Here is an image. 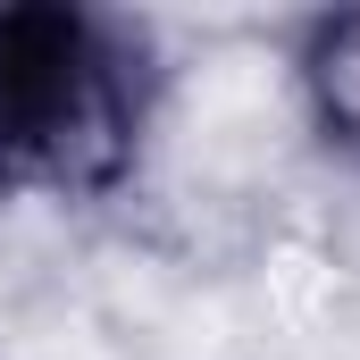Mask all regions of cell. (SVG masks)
<instances>
[{
    "label": "cell",
    "mask_w": 360,
    "mask_h": 360,
    "mask_svg": "<svg viewBox=\"0 0 360 360\" xmlns=\"http://www.w3.org/2000/svg\"><path fill=\"white\" fill-rule=\"evenodd\" d=\"M160 51L134 17L84 0L0 8V201L92 210L143 176Z\"/></svg>",
    "instance_id": "obj_1"
},
{
    "label": "cell",
    "mask_w": 360,
    "mask_h": 360,
    "mask_svg": "<svg viewBox=\"0 0 360 360\" xmlns=\"http://www.w3.org/2000/svg\"><path fill=\"white\" fill-rule=\"evenodd\" d=\"M293 109L310 143L360 184V8H319L293 25Z\"/></svg>",
    "instance_id": "obj_2"
}]
</instances>
